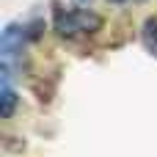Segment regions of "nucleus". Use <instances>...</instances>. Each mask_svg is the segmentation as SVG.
<instances>
[{
	"label": "nucleus",
	"instance_id": "20e7f679",
	"mask_svg": "<svg viewBox=\"0 0 157 157\" xmlns=\"http://www.w3.org/2000/svg\"><path fill=\"white\" fill-rule=\"evenodd\" d=\"M144 44L152 52H157V17H149L144 22Z\"/></svg>",
	"mask_w": 157,
	"mask_h": 157
},
{
	"label": "nucleus",
	"instance_id": "39448f33",
	"mask_svg": "<svg viewBox=\"0 0 157 157\" xmlns=\"http://www.w3.org/2000/svg\"><path fill=\"white\" fill-rule=\"evenodd\" d=\"M110 3H124V0H110Z\"/></svg>",
	"mask_w": 157,
	"mask_h": 157
},
{
	"label": "nucleus",
	"instance_id": "7ed1b4c3",
	"mask_svg": "<svg viewBox=\"0 0 157 157\" xmlns=\"http://www.w3.org/2000/svg\"><path fill=\"white\" fill-rule=\"evenodd\" d=\"M0 99H3V119H11V116H14V108H17V94H14L11 83H3Z\"/></svg>",
	"mask_w": 157,
	"mask_h": 157
},
{
	"label": "nucleus",
	"instance_id": "f03ea898",
	"mask_svg": "<svg viewBox=\"0 0 157 157\" xmlns=\"http://www.w3.org/2000/svg\"><path fill=\"white\" fill-rule=\"evenodd\" d=\"M25 36H28V28L19 25V22H8L0 33V55L3 61L11 63V58H17L25 47Z\"/></svg>",
	"mask_w": 157,
	"mask_h": 157
},
{
	"label": "nucleus",
	"instance_id": "f257e3e1",
	"mask_svg": "<svg viewBox=\"0 0 157 157\" xmlns=\"http://www.w3.org/2000/svg\"><path fill=\"white\" fill-rule=\"evenodd\" d=\"M102 28V19L88 11V8H75V11H58L55 14V30L58 36H80V33H94Z\"/></svg>",
	"mask_w": 157,
	"mask_h": 157
},
{
	"label": "nucleus",
	"instance_id": "423d86ee",
	"mask_svg": "<svg viewBox=\"0 0 157 157\" xmlns=\"http://www.w3.org/2000/svg\"><path fill=\"white\" fill-rule=\"evenodd\" d=\"M77 3H88V0H77Z\"/></svg>",
	"mask_w": 157,
	"mask_h": 157
}]
</instances>
